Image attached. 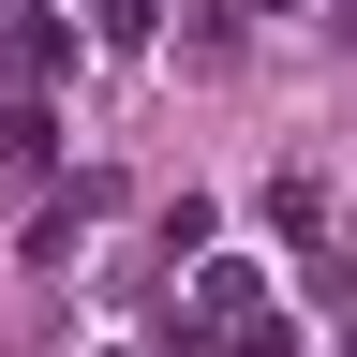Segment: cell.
Returning a JSON list of instances; mask_svg holds the SVG:
<instances>
[{
    "mask_svg": "<svg viewBox=\"0 0 357 357\" xmlns=\"http://www.w3.org/2000/svg\"><path fill=\"white\" fill-rule=\"evenodd\" d=\"M194 328H223V342H238V328H268V283H253V253H208V268H194Z\"/></svg>",
    "mask_w": 357,
    "mask_h": 357,
    "instance_id": "cell-1",
    "label": "cell"
},
{
    "mask_svg": "<svg viewBox=\"0 0 357 357\" xmlns=\"http://www.w3.org/2000/svg\"><path fill=\"white\" fill-rule=\"evenodd\" d=\"M45 149H60V134H45V105H15V119H0V194H30Z\"/></svg>",
    "mask_w": 357,
    "mask_h": 357,
    "instance_id": "cell-2",
    "label": "cell"
},
{
    "mask_svg": "<svg viewBox=\"0 0 357 357\" xmlns=\"http://www.w3.org/2000/svg\"><path fill=\"white\" fill-rule=\"evenodd\" d=\"M60 60H75V30H60V15H30V30H15V89H45Z\"/></svg>",
    "mask_w": 357,
    "mask_h": 357,
    "instance_id": "cell-3",
    "label": "cell"
},
{
    "mask_svg": "<svg viewBox=\"0 0 357 357\" xmlns=\"http://www.w3.org/2000/svg\"><path fill=\"white\" fill-rule=\"evenodd\" d=\"M89 30H105V45H149V0H89Z\"/></svg>",
    "mask_w": 357,
    "mask_h": 357,
    "instance_id": "cell-4",
    "label": "cell"
},
{
    "mask_svg": "<svg viewBox=\"0 0 357 357\" xmlns=\"http://www.w3.org/2000/svg\"><path fill=\"white\" fill-rule=\"evenodd\" d=\"M223 15H238V30H253V15H283V0H223Z\"/></svg>",
    "mask_w": 357,
    "mask_h": 357,
    "instance_id": "cell-5",
    "label": "cell"
},
{
    "mask_svg": "<svg viewBox=\"0 0 357 357\" xmlns=\"http://www.w3.org/2000/svg\"><path fill=\"white\" fill-rule=\"evenodd\" d=\"M342 45H357V0H342Z\"/></svg>",
    "mask_w": 357,
    "mask_h": 357,
    "instance_id": "cell-6",
    "label": "cell"
}]
</instances>
